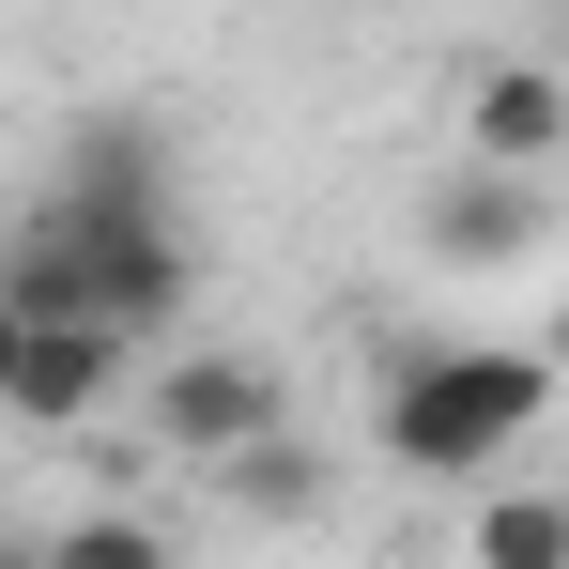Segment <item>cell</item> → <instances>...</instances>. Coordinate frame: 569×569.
<instances>
[{
	"instance_id": "cell-1",
	"label": "cell",
	"mask_w": 569,
	"mask_h": 569,
	"mask_svg": "<svg viewBox=\"0 0 569 569\" xmlns=\"http://www.w3.org/2000/svg\"><path fill=\"white\" fill-rule=\"evenodd\" d=\"M186 278H200L186 216H154V231H78V216L31 200V231L0 247V308H16V323H93V339H154V323L186 308Z\"/></svg>"
},
{
	"instance_id": "cell-2",
	"label": "cell",
	"mask_w": 569,
	"mask_h": 569,
	"mask_svg": "<svg viewBox=\"0 0 569 569\" xmlns=\"http://www.w3.org/2000/svg\"><path fill=\"white\" fill-rule=\"evenodd\" d=\"M539 416H555V370H539L523 339H492V355H385L370 447L400 477H492Z\"/></svg>"
},
{
	"instance_id": "cell-3",
	"label": "cell",
	"mask_w": 569,
	"mask_h": 569,
	"mask_svg": "<svg viewBox=\"0 0 569 569\" xmlns=\"http://www.w3.org/2000/svg\"><path fill=\"white\" fill-rule=\"evenodd\" d=\"M154 431H170V447H186V462L216 477L231 447L292 431V385L262 370V355H154Z\"/></svg>"
},
{
	"instance_id": "cell-4",
	"label": "cell",
	"mask_w": 569,
	"mask_h": 569,
	"mask_svg": "<svg viewBox=\"0 0 569 569\" xmlns=\"http://www.w3.org/2000/svg\"><path fill=\"white\" fill-rule=\"evenodd\" d=\"M47 216H78V231H154V216H170V139H154L139 108H93V123L62 139V170H47Z\"/></svg>"
},
{
	"instance_id": "cell-5",
	"label": "cell",
	"mask_w": 569,
	"mask_h": 569,
	"mask_svg": "<svg viewBox=\"0 0 569 569\" xmlns=\"http://www.w3.org/2000/svg\"><path fill=\"white\" fill-rule=\"evenodd\" d=\"M123 370H139V339L31 323V339H16V385H0V416H31V431H78V416H108V400H123Z\"/></svg>"
},
{
	"instance_id": "cell-6",
	"label": "cell",
	"mask_w": 569,
	"mask_h": 569,
	"mask_svg": "<svg viewBox=\"0 0 569 569\" xmlns=\"http://www.w3.org/2000/svg\"><path fill=\"white\" fill-rule=\"evenodd\" d=\"M462 154L477 170H555L569 154V78L555 62H477L462 78Z\"/></svg>"
},
{
	"instance_id": "cell-7",
	"label": "cell",
	"mask_w": 569,
	"mask_h": 569,
	"mask_svg": "<svg viewBox=\"0 0 569 569\" xmlns=\"http://www.w3.org/2000/svg\"><path fill=\"white\" fill-rule=\"evenodd\" d=\"M539 231H555V170H447V186H431V247H447V262H523V247H539Z\"/></svg>"
},
{
	"instance_id": "cell-8",
	"label": "cell",
	"mask_w": 569,
	"mask_h": 569,
	"mask_svg": "<svg viewBox=\"0 0 569 569\" xmlns=\"http://www.w3.org/2000/svg\"><path fill=\"white\" fill-rule=\"evenodd\" d=\"M216 492H231V508H262V523H292V508H323V462H308L292 431H262V447H231V462H216Z\"/></svg>"
},
{
	"instance_id": "cell-9",
	"label": "cell",
	"mask_w": 569,
	"mask_h": 569,
	"mask_svg": "<svg viewBox=\"0 0 569 569\" xmlns=\"http://www.w3.org/2000/svg\"><path fill=\"white\" fill-rule=\"evenodd\" d=\"M31 569H170V523H139V508H78L62 539H31Z\"/></svg>"
},
{
	"instance_id": "cell-10",
	"label": "cell",
	"mask_w": 569,
	"mask_h": 569,
	"mask_svg": "<svg viewBox=\"0 0 569 569\" xmlns=\"http://www.w3.org/2000/svg\"><path fill=\"white\" fill-rule=\"evenodd\" d=\"M477 569H569V508L555 492H492L477 508Z\"/></svg>"
},
{
	"instance_id": "cell-11",
	"label": "cell",
	"mask_w": 569,
	"mask_h": 569,
	"mask_svg": "<svg viewBox=\"0 0 569 569\" xmlns=\"http://www.w3.org/2000/svg\"><path fill=\"white\" fill-rule=\"evenodd\" d=\"M16 339H31V323H16V308H0V385H16Z\"/></svg>"
},
{
	"instance_id": "cell-12",
	"label": "cell",
	"mask_w": 569,
	"mask_h": 569,
	"mask_svg": "<svg viewBox=\"0 0 569 569\" xmlns=\"http://www.w3.org/2000/svg\"><path fill=\"white\" fill-rule=\"evenodd\" d=\"M0 569H31V539H0Z\"/></svg>"
}]
</instances>
